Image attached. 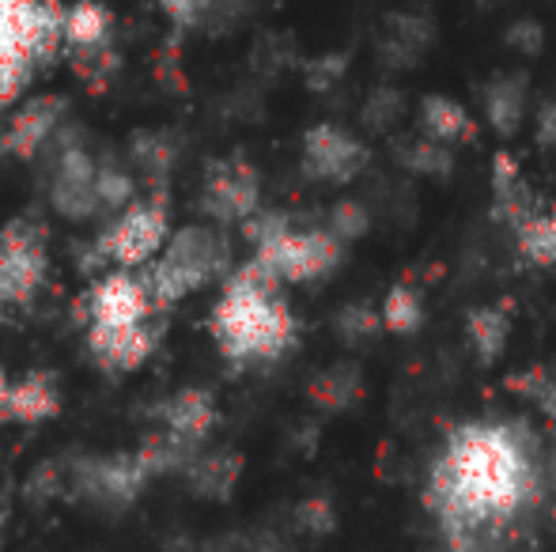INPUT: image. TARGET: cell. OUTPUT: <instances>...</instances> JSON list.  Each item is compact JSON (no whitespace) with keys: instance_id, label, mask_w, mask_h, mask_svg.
I'll return each instance as SVG.
<instances>
[{"instance_id":"obj_24","label":"cell","mask_w":556,"mask_h":552,"mask_svg":"<svg viewBox=\"0 0 556 552\" xmlns=\"http://www.w3.org/2000/svg\"><path fill=\"white\" fill-rule=\"evenodd\" d=\"M397 159H402L409 170H417V175H432V178H446L454 170L451 147L440 144V140H432V137L409 140V144L397 152Z\"/></svg>"},{"instance_id":"obj_26","label":"cell","mask_w":556,"mask_h":552,"mask_svg":"<svg viewBox=\"0 0 556 552\" xmlns=\"http://www.w3.org/2000/svg\"><path fill=\"white\" fill-rule=\"evenodd\" d=\"M99 197H103V213L125 208L132 201V178L117 163H99Z\"/></svg>"},{"instance_id":"obj_18","label":"cell","mask_w":556,"mask_h":552,"mask_svg":"<svg viewBox=\"0 0 556 552\" xmlns=\"http://www.w3.org/2000/svg\"><path fill=\"white\" fill-rule=\"evenodd\" d=\"M111 27L114 20L106 12V4H99V0H76V4H68L65 15V46L73 53H80V57L103 53Z\"/></svg>"},{"instance_id":"obj_19","label":"cell","mask_w":556,"mask_h":552,"mask_svg":"<svg viewBox=\"0 0 556 552\" xmlns=\"http://www.w3.org/2000/svg\"><path fill=\"white\" fill-rule=\"evenodd\" d=\"M182 477L190 480V488L198 496H208V500H224L227 492L239 480V458L224 454V450H213V454H193V462L182 470Z\"/></svg>"},{"instance_id":"obj_3","label":"cell","mask_w":556,"mask_h":552,"mask_svg":"<svg viewBox=\"0 0 556 552\" xmlns=\"http://www.w3.org/2000/svg\"><path fill=\"white\" fill-rule=\"evenodd\" d=\"M231 246L216 228L208 223H190V228L175 231L163 246V254L155 261H148L144 277L148 292L155 299V310L175 307L178 299H186L190 292L205 287L208 280H216L227 269Z\"/></svg>"},{"instance_id":"obj_35","label":"cell","mask_w":556,"mask_h":552,"mask_svg":"<svg viewBox=\"0 0 556 552\" xmlns=\"http://www.w3.org/2000/svg\"><path fill=\"white\" fill-rule=\"evenodd\" d=\"M300 523L307 526V530H315V534H326L333 526V511H330V503L326 500H307L300 508Z\"/></svg>"},{"instance_id":"obj_5","label":"cell","mask_w":556,"mask_h":552,"mask_svg":"<svg viewBox=\"0 0 556 552\" xmlns=\"http://www.w3.org/2000/svg\"><path fill=\"white\" fill-rule=\"evenodd\" d=\"M152 480V470L144 465L140 450L111 458H84L68 470V492L80 496L84 503H96L106 511H122L144 492Z\"/></svg>"},{"instance_id":"obj_37","label":"cell","mask_w":556,"mask_h":552,"mask_svg":"<svg viewBox=\"0 0 556 552\" xmlns=\"http://www.w3.org/2000/svg\"><path fill=\"white\" fill-rule=\"evenodd\" d=\"M8 303V292H4V273H0V307Z\"/></svg>"},{"instance_id":"obj_17","label":"cell","mask_w":556,"mask_h":552,"mask_svg":"<svg viewBox=\"0 0 556 552\" xmlns=\"http://www.w3.org/2000/svg\"><path fill=\"white\" fill-rule=\"evenodd\" d=\"M163 427L190 442H201L216 424V406H213V394L205 390H178L170 401H163L160 409Z\"/></svg>"},{"instance_id":"obj_8","label":"cell","mask_w":556,"mask_h":552,"mask_svg":"<svg viewBox=\"0 0 556 552\" xmlns=\"http://www.w3.org/2000/svg\"><path fill=\"white\" fill-rule=\"evenodd\" d=\"M0 273L8 303H27L46 277V243L30 220H15L0 231Z\"/></svg>"},{"instance_id":"obj_25","label":"cell","mask_w":556,"mask_h":552,"mask_svg":"<svg viewBox=\"0 0 556 552\" xmlns=\"http://www.w3.org/2000/svg\"><path fill=\"white\" fill-rule=\"evenodd\" d=\"M132 159L140 163L144 175H152L155 182H163V175L175 167V144L160 133H144V137L132 140Z\"/></svg>"},{"instance_id":"obj_15","label":"cell","mask_w":556,"mask_h":552,"mask_svg":"<svg viewBox=\"0 0 556 552\" xmlns=\"http://www.w3.org/2000/svg\"><path fill=\"white\" fill-rule=\"evenodd\" d=\"M492 193H496V216L515 231L542 208L511 155H496V163H492Z\"/></svg>"},{"instance_id":"obj_38","label":"cell","mask_w":556,"mask_h":552,"mask_svg":"<svg viewBox=\"0 0 556 552\" xmlns=\"http://www.w3.org/2000/svg\"><path fill=\"white\" fill-rule=\"evenodd\" d=\"M0 530H4V503H0Z\"/></svg>"},{"instance_id":"obj_34","label":"cell","mask_w":556,"mask_h":552,"mask_svg":"<svg viewBox=\"0 0 556 552\" xmlns=\"http://www.w3.org/2000/svg\"><path fill=\"white\" fill-rule=\"evenodd\" d=\"M534 140L545 152H556V99H545L534 114Z\"/></svg>"},{"instance_id":"obj_2","label":"cell","mask_w":556,"mask_h":552,"mask_svg":"<svg viewBox=\"0 0 556 552\" xmlns=\"http://www.w3.org/2000/svg\"><path fill=\"white\" fill-rule=\"evenodd\" d=\"M213 333L227 360H273L292 345L295 322L280 299V280L250 258L224 287L213 310Z\"/></svg>"},{"instance_id":"obj_13","label":"cell","mask_w":556,"mask_h":552,"mask_svg":"<svg viewBox=\"0 0 556 552\" xmlns=\"http://www.w3.org/2000/svg\"><path fill=\"white\" fill-rule=\"evenodd\" d=\"M91 322H148L155 314V299L144 277L111 273L91 287Z\"/></svg>"},{"instance_id":"obj_10","label":"cell","mask_w":556,"mask_h":552,"mask_svg":"<svg viewBox=\"0 0 556 552\" xmlns=\"http://www.w3.org/2000/svg\"><path fill=\"white\" fill-rule=\"evenodd\" d=\"M257 197H262L257 170L250 167V163L224 159L208 170L201 208H205V216L216 223H247L250 216L257 213Z\"/></svg>"},{"instance_id":"obj_16","label":"cell","mask_w":556,"mask_h":552,"mask_svg":"<svg viewBox=\"0 0 556 552\" xmlns=\"http://www.w3.org/2000/svg\"><path fill=\"white\" fill-rule=\"evenodd\" d=\"M420 133L440 140V144H469L477 137V126L462 103L451 95H425L420 99Z\"/></svg>"},{"instance_id":"obj_23","label":"cell","mask_w":556,"mask_h":552,"mask_svg":"<svg viewBox=\"0 0 556 552\" xmlns=\"http://www.w3.org/2000/svg\"><path fill=\"white\" fill-rule=\"evenodd\" d=\"M382 325H387L390 333H413L420 330V322H425V307H420V295L413 292V287L397 284L387 292V299H382Z\"/></svg>"},{"instance_id":"obj_12","label":"cell","mask_w":556,"mask_h":552,"mask_svg":"<svg viewBox=\"0 0 556 552\" xmlns=\"http://www.w3.org/2000/svg\"><path fill=\"white\" fill-rule=\"evenodd\" d=\"M65 121V99L61 95H38L8 121L4 137H0V152L15 155V159H30L42 152L50 140H58V129Z\"/></svg>"},{"instance_id":"obj_36","label":"cell","mask_w":556,"mask_h":552,"mask_svg":"<svg viewBox=\"0 0 556 552\" xmlns=\"http://www.w3.org/2000/svg\"><path fill=\"white\" fill-rule=\"evenodd\" d=\"M8 398H12V386H8V378L0 375V420L12 416V413H8Z\"/></svg>"},{"instance_id":"obj_30","label":"cell","mask_w":556,"mask_h":552,"mask_svg":"<svg viewBox=\"0 0 556 552\" xmlns=\"http://www.w3.org/2000/svg\"><path fill=\"white\" fill-rule=\"evenodd\" d=\"M507 46L519 53H527V57H534V53H542L545 46V27L538 20H515L511 27H507Z\"/></svg>"},{"instance_id":"obj_31","label":"cell","mask_w":556,"mask_h":552,"mask_svg":"<svg viewBox=\"0 0 556 552\" xmlns=\"http://www.w3.org/2000/svg\"><path fill=\"white\" fill-rule=\"evenodd\" d=\"M61 488H68V477L61 473L58 462H42L35 473H30V480H27L30 500H50V496H58Z\"/></svg>"},{"instance_id":"obj_20","label":"cell","mask_w":556,"mask_h":552,"mask_svg":"<svg viewBox=\"0 0 556 552\" xmlns=\"http://www.w3.org/2000/svg\"><path fill=\"white\" fill-rule=\"evenodd\" d=\"M466 337L473 345L477 360L492 363L504 356L507 337H511V318L504 314V307H477L466 318Z\"/></svg>"},{"instance_id":"obj_1","label":"cell","mask_w":556,"mask_h":552,"mask_svg":"<svg viewBox=\"0 0 556 552\" xmlns=\"http://www.w3.org/2000/svg\"><path fill=\"white\" fill-rule=\"evenodd\" d=\"M534 496L538 454L527 424L492 420L454 427L425 488L451 552H504Z\"/></svg>"},{"instance_id":"obj_28","label":"cell","mask_w":556,"mask_h":552,"mask_svg":"<svg viewBox=\"0 0 556 552\" xmlns=\"http://www.w3.org/2000/svg\"><path fill=\"white\" fill-rule=\"evenodd\" d=\"M397 118H402V95H397L394 88L371 91V99H367V106H364L367 126H371V129H390Z\"/></svg>"},{"instance_id":"obj_21","label":"cell","mask_w":556,"mask_h":552,"mask_svg":"<svg viewBox=\"0 0 556 552\" xmlns=\"http://www.w3.org/2000/svg\"><path fill=\"white\" fill-rule=\"evenodd\" d=\"M8 413H12V420H23V424H35V420L58 413V386H53V378L35 371V375H27L20 386H12Z\"/></svg>"},{"instance_id":"obj_7","label":"cell","mask_w":556,"mask_h":552,"mask_svg":"<svg viewBox=\"0 0 556 552\" xmlns=\"http://www.w3.org/2000/svg\"><path fill=\"white\" fill-rule=\"evenodd\" d=\"M50 205L68 220H88V216L103 213V197H99V163L80 140H61L58 155H53V175H50Z\"/></svg>"},{"instance_id":"obj_33","label":"cell","mask_w":556,"mask_h":552,"mask_svg":"<svg viewBox=\"0 0 556 552\" xmlns=\"http://www.w3.org/2000/svg\"><path fill=\"white\" fill-rule=\"evenodd\" d=\"M208 4H213V0H160V8L167 12V20L178 23V27H198L201 15L208 12Z\"/></svg>"},{"instance_id":"obj_22","label":"cell","mask_w":556,"mask_h":552,"mask_svg":"<svg viewBox=\"0 0 556 552\" xmlns=\"http://www.w3.org/2000/svg\"><path fill=\"white\" fill-rule=\"evenodd\" d=\"M519 254L530 266L553 269L556 266V213L538 208L527 223L519 228Z\"/></svg>"},{"instance_id":"obj_32","label":"cell","mask_w":556,"mask_h":552,"mask_svg":"<svg viewBox=\"0 0 556 552\" xmlns=\"http://www.w3.org/2000/svg\"><path fill=\"white\" fill-rule=\"evenodd\" d=\"M356 386H359L356 383V371L344 368V371H330V375H326L323 383L315 386V394L326 401V406H344V401L356 394Z\"/></svg>"},{"instance_id":"obj_6","label":"cell","mask_w":556,"mask_h":552,"mask_svg":"<svg viewBox=\"0 0 556 552\" xmlns=\"http://www.w3.org/2000/svg\"><path fill=\"white\" fill-rule=\"evenodd\" d=\"M341 239L330 228H311V231H280L273 243L257 246L254 258L262 261L277 280L300 284V280H318L341 261Z\"/></svg>"},{"instance_id":"obj_29","label":"cell","mask_w":556,"mask_h":552,"mask_svg":"<svg viewBox=\"0 0 556 552\" xmlns=\"http://www.w3.org/2000/svg\"><path fill=\"white\" fill-rule=\"evenodd\" d=\"M367 208L356 205V201H341V205H333L330 213V231L341 243H349V239H359L367 231Z\"/></svg>"},{"instance_id":"obj_4","label":"cell","mask_w":556,"mask_h":552,"mask_svg":"<svg viewBox=\"0 0 556 552\" xmlns=\"http://www.w3.org/2000/svg\"><path fill=\"white\" fill-rule=\"evenodd\" d=\"M167 246V205L163 193L155 201H140L129 205L122 216L96 239L91 258L80 261V269H96L103 261H117V266H148L155 254Z\"/></svg>"},{"instance_id":"obj_11","label":"cell","mask_w":556,"mask_h":552,"mask_svg":"<svg viewBox=\"0 0 556 552\" xmlns=\"http://www.w3.org/2000/svg\"><path fill=\"white\" fill-rule=\"evenodd\" d=\"M160 341V325L148 322H91L88 348L99 368L106 371H132L152 356Z\"/></svg>"},{"instance_id":"obj_14","label":"cell","mask_w":556,"mask_h":552,"mask_svg":"<svg viewBox=\"0 0 556 552\" xmlns=\"http://www.w3.org/2000/svg\"><path fill=\"white\" fill-rule=\"evenodd\" d=\"M484 118L500 137H515L530 111V80L522 73H500L484 84Z\"/></svg>"},{"instance_id":"obj_9","label":"cell","mask_w":556,"mask_h":552,"mask_svg":"<svg viewBox=\"0 0 556 552\" xmlns=\"http://www.w3.org/2000/svg\"><path fill=\"white\" fill-rule=\"evenodd\" d=\"M367 167V147L359 137H352L341 126H323L307 129L303 137V170L318 182H352L359 170Z\"/></svg>"},{"instance_id":"obj_27","label":"cell","mask_w":556,"mask_h":552,"mask_svg":"<svg viewBox=\"0 0 556 552\" xmlns=\"http://www.w3.org/2000/svg\"><path fill=\"white\" fill-rule=\"evenodd\" d=\"M379 322H382V314H375L371 307L352 303V307H344L341 314H337V333H341L344 341H352V345H359V341H367L379 330Z\"/></svg>"}]
</instances>
